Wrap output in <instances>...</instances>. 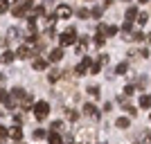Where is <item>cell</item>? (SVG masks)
I'll return each mask as SVG.
<instances>
[{
    "label": "cell",
    "instance_id": "obj_1",
    "mask_svg": "<svg viewBox=\"0 0 151 144\" xmlns=\"http://www.w3.org/2000/svg\"><path fill=\"white\" fill-rule=\"evenodd\" d=\"M59 43H61V47H70V45H75L77 43V29H75V27L65 29L61 36H59Z\"/></svg>",
    "mask_w": 151,
    "mask_h": 144
},
{
    "label": "cell",
    "instance_id": "obj_2",
    "mask_svg": "<svg viewBox=\"0 0 151 144\" xmlns=\"http://www.w3.org/2000/svg\"><path fill=\"white\" fill-rule=\"evenodd\" d=\"M32 110H34V117H36L38 122H43V119L50 115V104H47V101H36Z\"/></svg>",
    "mask_w": 151,
    "mask_h": 144
},
{
    "label": "cell",
    "instance_id": "obj_3",
    "mask_svg": "<svg viewBox=\"0 0 151 144\" xmlns=\"http://www.w3.org/2000/svg\"><path fill=\"white\" fill-rule=\"evenodd\" d=\"M75 144H95V133L88 131V128H81L77 140H75Z\"/></svg>",
    "mask_w": 151,
    "mask_h": 144
},
{
    "label": "cell",
    "instance_id": "obj_4",
    "mask_svg": "<svg viewBox=\"0 0 151 144\" xmlns=\"http://www.w3.org/2000/svg\"><path fill=\"white\" fill-rule=\"evenodd\" d=\"M90 68H93V61H90V57H83L81 63L75 68V75L77 77H83V75H90Z\"/></svg>",
    "mask_w": 151,
    "mask_h": 144
},
{
    "label": "cell",
    "instance_id": "obj_5",
    "mask_svg": "<svg viewBox=\"0 0 151 144\" xmlns=\"http://www.w3.org/2000/svg\"><path fill=\"white\" fill-rule=\"evenodd\" d=\"M83 115H86V117H90L93 122H97V119L101 117V113L97 110V106H95V104H86V106H83Z\"/></svg>",
    "mask_w": 151,
    "mask_h": 144
},
{
    "label": "cell",
    "instance_id": "obj_6",
    "mask_svg": "<svg viewBox=\"0 0 151 144\" xmlns=\"http://www.w3.org/2000/svg\"><path fill=\"white\" fill-rule=\"evenodd\" d=\"M70 16H72V7L70 5H59L57 7V11H54V18H70Z\"/></svg>",
    "mask_w": 151,
    "mask_h": 144
},
{
    "label": "cell",
    "instance_id": "obj_7",
    "mask_svg": "<svg viewBox=\"0 0 151 144\" xmlns=\"http://www.w3.org/2000/svg\"><path fill=\"white\" fill-rule=\"evenodd\" d=\"M63 77H65V75H63V70H59V68H52L50 72H47V81H50V83H57V81H61Z\"/></svg>",
    "mask_w": 151,
    "mask_h": 144
},
{
    "label": "cell",
    "instance_id": "obj_8",
    "mask_svg": "<svg viewBox=\"0 0 151 144\" xmlns=\"http://www.w3.org/2000/svg\"><path fill=\"white\" fill-rule=\"evenodd\" d=\"M32 54H34V50H32L29 45H20L18 50H16V57L18 59H29ZM34 57H36V54H34Z\"/></svg>",
    "mask_w": 151,
    "mask_h": 144
},
{
    "label": "cell",
    "instance_id": "obj_9",
    "mask_svg": "<svg viewBox=\"0 0 151 144\" xmlns=\"http://www.w3.org/2000/svg\"><path fill=\"white\" fill-rule=\"evenodd\" d=\"M47 59H50L52 63L61 61V59H63V47H54V50H50V52H47Z\"/></svg>",
    "mask_w": 151,
    "mask_h": 144
},
{
    "label": "cell",
    "instance_id": "obj_10",
    "mask_svg": "<svg viewBox=\"0 0 151 144\" xmlns=\"http://www.w3.org/2000/svg\"><path fill=\"white\" fill-rule=\"evenodd\" d=\"M18 104H20V108H23V110H29V108L34 106V97H32L29 92H25V97H23Z\"/></svg>",
    "mask_w": 151,
    "mask_h": 144
},
{
    "label": "cell",
    "instance_id": "obj_11",
    "mask_svg": "<svg viewBox=\"0 0 151 144\" xmlns=\"http://www.w3.org/2000/svg\"><path fill=\"white\" fill-rule=\"evenodd\" d=\"M47 142H50V144H63V140H61V135H59L57 131H50V135H47Z\"/></svg>",
    "mask_w": 151,
    "mask_h": 144
},
{
    "label": "cell",
    "instance_id": "obj_12",
    "mask_svg": "<svg viewBox=\"0 0 151 144\" xmlns=\"http://www.w3.org/2000/svg\"><path fill=\"white\" fill-rule=\"evenodd\" d=\"M9 135H12V140L20 142V138H23V128H20V126H14L12 131H9Z\"/></svg>",
    "mask_w": 151,
    "mask_h": 144
},
{
    "label": "cell",
    "instance_id": "obj_13",
    "mask_svg": "<svg viewBox=\"0 0 151 144\" xmlns=\"http://www.w3.org/2000/svg\"><path fill=\"white\" fill-rule=\"evenodd\" d=\"M32 65H34V70H45V68H47V61H45V59H41V57H36Z\"/></svg>",
    "mask_w": 151,
    "mask_h": 144
},
{
    "label": "cell",
    "instance_id": "obj_14",
    "mask_svg": "<svg viewBox=\"0 0 151 144\" xmlns=\"http://www.w3.org/2000/svg\"><path fill=\"white\" fill-rule=\"evenodd\" d=\"M14 59H16V54H14V52H9V50L0 54V61H2V63H12Z\"/></svg>",
    "mask_w": 151,
    "mask_h": 144
},
{
    "label": "cell",
    "instance_id": "obj_15",
    "mask_svg": "<svg viewBox=\"0 0 151 144\" xmlns=\"http://www.w3.org/2000/svg\"><path fill=\"white\" fill-rule=\"evenodd\" d=\"M115 126H117V128H124V131H126V128L131 126V119H129V117H120L117 122H115Z\"/></svg>",
    "mask_w": 151,
    "mask_h": 144
},
{
    "label": "cell",
    "instance_id": "obj_16",
    "mask_svg": "<svg viewBox=\"0 0 151 144\" xmlns=\"http://www.w3.org/2000/svg\"><path fill=\"white\" fill-rule=\"evenodd\" d=\"M126 20H129V23H131V20H138V9H135V7H129V9H126Z\"/></svg>",
    "mask_w": 151,
    "mask_h": 144
},
{
    "label": "cell",
    "instance_id": "obj_17",
    "mask_svg": "<svg viewBox=\"0 0 151 144\" xmlns=\"http://www.w3.org/2000/svg\"><path fill=\"white\" fill-rule=\"evenodd\" d=\"M86 45H88V38H86V36H81V38H79V43H77V52H79V54H83Z\"/></svg>",
    "mask_w": 151,
    "mask_h": 144
},
{
    "label": "cell",
    "instance_id": "obj_18",
    "mask_svg": "<svg viewBox=\"0 0 151 144\" xmlns=\"http://www.w3.org/2000/svg\"><path fill=\"white\" fill-rule=\"evenodd\" d=\"M140 106L142 108H151V97L149 95H142V97H140Z\"/></svg>",
    "mask_w": 151,
    "mask_h": 144
},
{
    "label": "cell",
    "instance_id": "obj_19",
    "mask_svg": "<svg viewBox=\"0 0 151 144\" xmlns=\"http://www.w3.org/2000/svg\"><path fill=\"white\" fill-rule=\"evenodd\" d=\"M126 70H129V63H120V65L115 68V72H117V75H126Z\"/></svg>",
    "mask_w": 151,
    "mask_h": 144
},
{
    "label": "cell",
    "instance_id": "obj_20",
    "mask_svg": "<svg viewBox=\"0 0 151 144\" xmlns=\"http://www.w3.org/2000/svg\"><path fill=\"white\" fill-rule=\"evenodd\" d=\"M90 16H93V18H101V7H93V9H90Z\"/></svg>",
    "mask_w": 151,
    "mask_h": 144
},
{
    "label": "cell",
    "instance_id": "obj_21",
    "mask_svg": "<svg viewBox=\"0 0 151 144\" xmlns=\"http://www.w3.org/2000/svg\"><path fill=\"white\" fill-rule=\"evenodd\" d=\"M101 72V63L97 61V63H93V68H90V75H99Z\"/></svg>",
    "mask_w": 151,
    "mask_h": 144
},
{
    "label": "cell",
    "instance_id": "obj_22",
    "mask_svg": "<svg viewBox=\"0 0 151 144\" xmlns=\"http://www.w3.org/2000/svg\"><path fill=\"white\" fill-rule=\"evenodd\" d=\"M65 117H68V119H72V122H75V119L79 117V115H77V110H72V108H68V110H65Z\"/></svg>",
    "mask_w": 151,
    "mask_h": 144
},
{
    "label": "cell",
    "instance_id": "obj_23",
    "mask_svg": "<svg viewBox=\"0 0 151 144\" xmlns=\"http://www.w3.org/2000/svg\"><path fill=\"white\" fill-rule=\"evenodd\" d=\"M95 45H97V47L104 45V34H95Z\"/></svg>",
    "mask_w": 151,
    "mask_h": 144
},
{
    "label": "cell",
    "instance_id": "obj_24",
    "mask_svg": "<svg viewBox=\"0 0 151 144\" xmlns=\"http://www.w3.org/2000/svg\"><path fill=\"white\" fill-rule=\"evenodd\" d=\"M126 113H129V115H131V117H133V115H135V113H138V108H135V106H131V104H126Z\"/></svg>",
    "mask_w": 151,
    "mask_h": 144
},
{
    "label": "cell",
    "instance_id": "obj_25",
    "mask_svg": "<svg viewBox=\"0 0 151 144\" xmlns=\"http://www.w3.org/2000/svg\"><path fill=\"white\" fill-rule=\"evenodd\" d=\"M147 20H149L147 14H138V23H140V25H147Z\"/></svg>",
    "mask_w": 151,
    "mask_h": 144
},
{
    "label": "cell",
    "instance_id": "obj_26",
    "mask_svg": "<svg viewBox=\"0 0 151 144\" xmlns=\"http://www.w3.org/2000/svg\"><path fill=\"white\" fill-rule=\"evenodd\" d=\"M106 34H108V36H115V34H117V27H115V25H108L106 27Z\"/></svg>",
    "mask_w": 151,
    "mask_h": 144
},
{
    "label": "cell",
    "instance_id": "obj_27",
    "mask_svg": "<svg viewBox=\"0 0 151 144\" xmlns=\"http://www.w3.org/2000/svg\"><path fill=\"white\" fill-rule=\"evenodd\" d=\"M34 138H36V140H43L45 138V131H43V128H36V131H34Z\"/></svg>",
    "mask_w": 151,
    "mask_h": 144
},
{
    "label": "cell",
    "instance_id": "obj_28",
    "mask_svg": "<svg viewBox=\"0 0 151 144\" xmlns=\"http://www.w3.org/2000/svg\"><path fill=\"white\" fill-rule=\"evenodd\" d=\"M77 16H79V18H88L90 11H88V9H79V11H77Z\"/></svg>",
    "mask_w": 151,
    "mask_h": 144
},
{
    "label": "cell",
    "instance_id": "obj_29",
    "mask_svg": "<svg viewBox=\"0 0 151 144\" xmlns=\"http://www.w3.org/2000/svg\"><path fill=\"white\" fill-rule=\"evenodd\" d=\"M0 101H2V104H7V101H9V95H7V90H0Z\"/></svg>",
    "mask_w": 151,
    "mask_h": 144
},
{
    "label": "cell",
    "instance_id": "obj_30",
    "mask_svg": "<svg viewBox=\"0 0 151 144\" xmlns=\"http://www.w3.org/2000/svg\"><path fill=\"white\" fill-rule=\"evenodd\" d=\"M88 92L93 95V97H99V88H97V86H90V88H88Z\"/></svg>",
    "mask_w": 151,
    "mask_h": 144
},
{
    "label": "cell",
    "instance_id": "obj_31",
    "mask_svg": "<svg viewBox=\"0 0 151 144\" xmlns=\"http://www.w3.org/2000/svg\"><path fill=\"white\" fill-rule=\"evenodd\" d=\"M131 36H133V41H145V34H142V32H135Z\"/></svg>",
    "mask_w": 151,
    "mask_h": 144
},
{
    "label": "cell",
    "instance_id": "obj_32",
    "mask_svg": "<svg viewBox=\"0 0 151 144\" xmlns=\"http://www.w3.org/2000/svg\"><path fill=\"white\" fill-rule=\"evenodd\" d=\"M7 135H9V131H7L5 126H0V142H2V140H5Z\"/></svg>",
    "mask_w": 151,
    "mask_h": 144
},
{
    "label": "cell",
    "instance_id": "obj_33",
    "mask_svg": "<svg viewBox=\"0 0 151 144\" xmlns=\"http://www.w3.org/2000/svg\"><path fill=\"white\" fill-rule=\"evenodd\" d=\"M34 16H45V9L43 7H36V9H34ZM34 16H32V18H34Z\"/></svg>",
    "mask_w": 151,
    "mask_h": 144
},
{
    "label": "cell",
    "instance_id": "obj_34",
    "mask_svg": "<svg viewBox=\"0 0 151 144\" xmlns=\"http://www.w3.org/2000/svg\"><path fill=\"white\" fill-rule=\"evenodd\" d=\"M7 7H9V5H7V0H0V14H5Z\"/></svg>",
    "mask_w": 151,
    "mask_h": 144
},
{
    "label": "cell",
    "instance_id": "obj_35",
    "mask_svg": "<svg viewBox=\"0 0 151 144\" xmlns=\"http://www.w3.org/2000/svg\"><path fill=\"white\" fill-rule=\"evenodd\" d=\"M16 36H18V29H14V27H12V29H9V41H14Z\"/></svg>",
    "mask_w": 151,
    "mask_h": 144
},
{
    "label": "cell",
    "instance_id": "obj_36",
    "mask_svg": "<svg viewBox=\"0 0 151 144\" xmlns=\"http://www.w3.org/2000/svg\"><path fill=\"white\" fill-rule=\"evenodd\" d=\"M52 128H54V131H61V128H63V122H54V124H52Z\"/></svg>",
    "mask_w": 151,
    "mask_h": 144
},
{
    "label": "cell",
    "instance_id": "obj_37",
    "mask_svg": "<svg viewBox=\"0 0 151 144\" xmlns=\"http://www.w3.org/2000/svg\"><path fill=\"white\" fill-rule=\"evenodd\" d=\"M133 90H135V88H133V86H126V88H124V95H126V97H129V95H133Z\"/></svg>",
    "mask_w": 151,
    "mask_h": 144
},
{
    "label": "cell",
    "instance_id": "obj_38",
    "mask_svg": "<svg viewBox=\"0 0 151 144\" xmlns=\"http://www.w3.org/2000/svg\"><path fill=\"white\" fill-rule=\"evenodd\" d=\"M99 63H108V54H99Z\"/></svg>",
    "mask_w": 151,
    "mask_h": 144
},
{
    "label": "cell",
    "instance_id": "obj_39",
    "mask_svg": "<svg viewBox=\"0 0 151 144\" xmlns=\"http://www.w3.org/2000/svg\"><path fill=\"white\" fill-rule=\"evenodd\" d=\"M142 144H151V135H149V133H147L145 138H142Z\"/></svg>",
    "mask_w": 151,
    "mask_h": 144
},
{
    "label": "cell",
    "instance_id": "obj_40",
    "mask_svg": "<svg viewBox=\"0 0 151 144\" xmlns=\"http://www.w3.org/2000/svg\"><path fill=\"white\" fill-rule=\"evenodd\" d=\"M113 5V0H101V7H111Z\"/></svg>",
    "mask_w": 151,
    "mask_h": 144
},
{
    "label": "cell",
    "instance_id": "obj_41",
    "mask_svg": "<svg viewBox=\"0 0 151 144\" xmlns=\"http://www.w3.org/2000/svg\"><path fill=\"white\" fill-rule=\"evenodd\" d=\"M7 5H14V7H16V5H18V0H7Z\"/></svg>",
    "mask_w": 151,
    "mask_h": 144
},
{
    "label": "cell",
    "instance_id": "obj_42",
    "mask_svg": "<svg viewBox=\"0 0 151 144\" xmlns=\"http://www.w3.org/2000/svg\"><path fill=\"white\" fill-rule=\"evenodd\" d=\"M138 2H142V5H145V2H149V0H138Z\"/></svg>",
    "mask_w": 151,
    "mask_h": 144
},
{
    "label": "cell",
    "instance_id": "obj_43",
    "mask_svg": "<svg viewBox=\"0 0 151 144\" xmlns=\"http://www.w3.org/2000/svg\"><path fill=\"white\" fill-rule=\"evenodd\" d=\"M124 2H129V0H124Z\"/></svg>",
    "mask_w": 151,
    "mask_h": 144
},
{
    "label": "cell",
    "instance_id": "obj_44",
    "mask_svg": "<svg viewBox=\"0 0 151 144\" xmlns=\"http://www.w3.org/2000/svg\"><path fill=\"white\" fill-rule=\"evenodd\" d=\"M149 119H151V117H149Z\"/></svg>",
    "mask_w": 151,
    "mask_h": 144
}]
</instances>
